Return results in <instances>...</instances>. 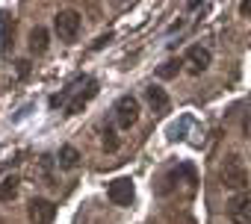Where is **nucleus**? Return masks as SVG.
I'll return each instance as SVG.
<instances>
[{
    "instance_id": "obj_1",
    "label": "nucleus",
    "mask_w": 251,
    "mask_h": 224,
    "mask_svg": "<svg viewBox=\"0 0 251 224\" xmlns=\"http://www.w3.org/2000/svg\"><path fill=\"white\" fill-rule=\"evenodd\" d=\"M219 177H222V183H225L227 189H245V186H248V168L242 165L239 157H227Z\"/></svg>"
},
{
    "instance_id": "obj_2",
    "label": "nucleus",
    "mask_w": 251,
    "mask_h": 224,
    "mask_svg": "<svg viewBox=\"0 0 251 224\" xmlns=\"http://www.w3.org/2000/svg\"><path fill=\"white\" fill-rule=\"evenodd\" d=\"M136 121H139V100L133 94L118 97V103H115V124L121 130H130Z\"/></svg>"
},
{
    "instance_id": "obj_3",
    "label": "nucleus",
    "mask_w": 251,
    "mask_h": 224,
    "mask_svg": "<svg viewBox=\"0 0 251 224\" xmlns=\"http://www.w3.org/2000/svg\"><path fill=\"white\" fill-rule=\"evenodd\" d=\"M53 27H56V36L62 42H74L80 36V12L74 9H59L56 18H53Z\"/></svg>"
},
{
    "instance_id": "obj_4",
    "label": "nucleus",
    "mask_w": 251,
    "mask_h": 224,
    "mask_svg": "<svg viewBox=\"0 0 251 224\" xmlns=\"http://www.w3.org/2000/svg\"><path fill=\"white\" fill-rule=\"evenodd\" d=\"M227 215L233 224H251V192H239L227 201Z\"/></svg>"
},
{
    "instance_id": "obj_5",
    "label": "nucleus",
    "mask_w": 251,
    "mask_h": 224,
    "mask_svg": "<svg viewBox=\"0 0 251 224\" xmlns=\"http://www.w3.org/2000/svg\"><path fill=\"white\" fill-rule=\"evenodd\" d=\"M180 62L186 65V71H189V74H195V77H198V74H204V71L210 68L213 56H210V50H207V47L195 45V47H189V50H186V56H183Z\"/></svg>"
},
{
    "instance_id": "obj_6",
    "label": "nucleus",
    "mask_w": 251,
    "mask_h": 224,
    "mask_svg": "<svg viewBox=\"0 0 251 224\" xmlns=\"http://www.w3.org/2000/svg\"><path fill=\"white\" fill-rule=\"evenodd\" d=\"M27 215H30L33 224H50V221L56 218V206H53L48 198H33V201L27 203Z\"/></svg>"
},
{
    "instance_id": "obj_7",
    "label": "nucleus",
    "mask_w": 251,
    "mask_h": 224,
    "mask_svg": "<svg viewBox=\"0 0 251 224\" xmlns=\"http://www.w3.org/2000/svg\"><path fill=\"white\" fill-rule=\"evenodd\" d=\"M106 195H109V201H112L115 206H130V201H133V180H130V177L112 180L109 189H106Z\"/></svg>"
},
{
    "instance_id": "obj_8",
    "label": "nucleus",
    "mask_w": 251,
    "mask_h": 224,
    "mask_svg": "<svg viewBox=\"0 0 251 224\" xmlns=\"http://www.w3.org/2000/svg\"><path fill=\"white\" fill-rule=\"evenodd\" d=\"M95 94H98V83H95V80H86V91H80V94L65 106V115H77V112H83V106H86Z\"/></svg>"
},
{
    "instance_id": "obj_9",
    "label": "nucleus",
    "mask_w": 251,
    "mask_h": 224,
    "mask_svg": "<svg viewBox=\"0 0 251 224\" xmlns=\"http://www.w3.org/2000/svg\"><path fill=\"white\" fill-rule=\"evenodd\" d=\"M12 33H15V21L6 9H0V56L9 50V42H12Z\"/></svg>"
},
{
    "instance_id": "obj_10",
    "label": "nucleus",
    "mask_w": 251,
    "mask_h": 224,
    "mask_svg": "<svg viewBox=\"0 0 251 224\" xmlns=\"http://www.w3.org/2000/svg\"><path fill=\"white\" fill-rule=\"evenodd\" d=\"M145 97H148V103H151V109H154V112H169V103H172V100H169L166 89H160V86H154V83H151V86L145 89Z\"/></svg>"
},
{
    "instance_id": "obj_11",
    "label": "nucleus",
    "mask_w": 251,
    "mask_h": 224,
    "mask_svg": "<svg viewBox=\"0 0 251 224\" xmlns=\"http://www.w3.org/2000/svg\"><path fill=\"white\" fill-rule=\"evenodd\" d=\"M48 45H50L48 30H45V27H33V33H30V53L42 56V53L48 50Z\"/></svg>"
},
{
    "instance_id": "obj_12",
    "label": "nucleus",
    "mask_w": 251,
    "mask_h": 224,
    "mask_svg": "<svg viewBox=\"0 0 251 224\" xmlns=\"http://www.w3.org/2000/svg\"><path fill=\"white\" fill-rule=\"evenodd\" d=\"M59 168H65V171H71V168H77V162H80V154H77V148H71V145H65V148H59Z\"/></svg>"
},
{
    "instance_id": "obj_13",
    "label": "nucleus",
    "mask_w": 251,
    "mask_h": 224,
    "mask_svg": "<svg viewBox=\"0 0 251 224\" xmlns=\"http://www.w3.org/2000/svg\"><path fill=\"white\" fill-rule=\"evenodd\" d=\"M180 59H169V62H163L160 68H157V77L160 80H172V77H177V71H180Z\"/></svg>"
},
{
    "instance_id": "obj_14",
    "label": "nucleus",
    "mask_w": 251,
    "mask_h": 224,
    "mask_svg": "<svg viewBox=\"0 0 251 224\" xmlns=\"http://www.w3.org/2000/svg\"><path fill=\"white\" fill-rule=\"evenodd\" d=\"M18 177H6L3 183H0V201H12L15 195H18Z\"/></svg>"
},
{
    "instance_id": "obj_15",
    "label": "nucleus",
    "mask_w": 251,
    "mask_h": 224,
    "mask_svg": "<svg viewBox=\"0 0 251 224\" xmlns=\"http://www.w3.org/2000/svg\"><path fill=\"white\" fill-rule=\"evenodd\" d=\"M103 148H106L109 154L118 148V136H115V130H112V127H103Z\"/></svg>"
},
{
    "instance_id": "obj_16",
    "label": "nucleus",
    "mask_w": 251,
    "mask_h": 224,
    "mask_svg": "<svg viewBox=\"0 0 251 224\" xmlns=\"http://www.w3.org/2000/svg\"><path fill=\"white\" fill-rule=\"evenodd\" d=\"M109 42H112V33H106V36H100V39H98V42L92 45V50H100V47H103V45H109Z\"/></svg>"
},
{
    "instance_id": "obj_17",
    "label": "nucleus",
    "mask_w": 251,
    "mask_h": 224,
    "mask_svg": "<svg viewBox=\"0 0 251 224\" xmlns=\"http://www.w3.org/2000/svg\"><path fill=\"white\" fill-rule=\"evenodd\" d=\"M239 15L242 18H251V0H242V3H239Z\"/></svg>"
},
{
    "instance_id": "obj_18",
    "label": "nucleus",
    "mask_w": 251,
    "mask_h": 224,
    "mask_svg": "<svg viewBox=\"0 0 251 224\" xmlns=\"http://www.w3.org/2000/svg\"><path fill=\"white\" fill-rule=\"evenodd\" d=\"M27 71H30V62H27V59H21V62H18V74H21V77H27Z\"/></svg>"
},
{
    "instance_id": "obj_19",
    "label": "nucleus",
    "mask_w": 251,
    "mask_h": 224,
    "mask_svg": "<svg viewBox=\"0 0 251 224\" xmlns=\"http://www.w3.org/2000/svg\"><path fill=\"white\" fill-rule=\"evenodd\" d=\"M201 3H204V0H189L186 6H189V9H195V6H201Z\"/></svg>"
}]
</instances>
